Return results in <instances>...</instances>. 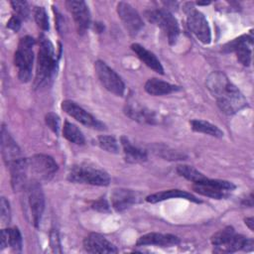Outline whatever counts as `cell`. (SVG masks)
Returning a JSON list of instances; mask_svg holds the SVG:
<instances>
[{
  "label": "cell",
  "instance_id": "obj_26",
  "mask_svg": "<svg viewBox=\"0 0 254 254\" xmlns=\"http://www.w3.org/2000/svg\"><path fill=\"white\" fill-rule=\"evenodd\" d=\"M10 246L15 252L22 250V235L18 228H7L1 230V250Z\"/></svg>",
  "mask_w": 254,
  "mask_h": 254
},
{
  "label": "cell",
  "instance_id": "obj_11",
  "mask_svg": "<svg viewBox=\"0 0 254 254\" xmlns=\"http://www.w3.org/2000/svg\"><path fill=\"white\" fill-rule=\"evenodd\" d=\"M62 109L66 114H68L86 127L96 130L105 129V125L102 122L97 120L94 116H92L90 113H88L86 110H84L82 107H80L78 104L71 100H64L62 102Z\"/></svg>",
  "mask_w": 254,
  "mask_h": 254
},
{
  "label": "cell",
  "instance_id": "obj_19",
  "mask_svg": "<svg viewBox=\"0 0 254 254\" xmlns=\"http://www.w3.org/2000/svg\"><path fill=\"white\" fill-rule=\"evenodd\" d=\"M179 243H180V239L176 235L151 232L139 237L136 242V245L137 246L156 245L161 247H171V246L178 245Z\"/></svg>",
  "mask_w": 254,
  "mask_h": 254
},
{
  "label": "cell",
  "instance_id": "obj_32",
  "mask_svg": "<svg viewBox=\"0 0 254 254\" xmlns=\"http://www.w3.org/2000/svg\"><path fill=\"white\" fill-rule=\"evenodd\" d=\"M11 6L13 8V10L15 11L16 15L23 19H27L30 15V8H29V4L26 1H21V0H14L11 1Z\"/></svg>",
  "mask_w": 254,
  "mask_h": 254
},
{
  "label": "cell",
  "instance_id": "obj_8",
  "mask_svg": "<svg viewBox=\"0 0 254 254\" xmlns=\"http://www.w3.org/2000/svg\"><path fill=\"white\" fill-rule=\"evenodd\" d=\"M24 190H26L31 222L37 227L41 221L45 209V196L40 186V182L32 181L28 184Z\"/></svg>",
  "mask_w": 254,
  "mask_h": 254
},
{
  "label": "cell",
  "instance_id": "obj_28",
  "mask_svg": "<svg viewBox=\"0 0 254 254\" xmlns=\"http://www.w3.org/2000/svg\"><path fill=\"white\" fill-rule=\"evenodd\" d=\"M63 135L69 142L76 145H83L85 143V138L81 131L72 123L65 121L63 128Z\"/></svg>",
  "mask_w": 254,
  "mask_h": 254
},
{
  "label": "cell",
  "instance_id": "obj_6",
  "mask_svg": "<svg viewBox=\"0 0 254 254\" xmlns=\"http://www.w3.org/2000/svg\"><path fill=\"white\" fill-rule=\"evenodd\" d=\"M29 171L33 177L32 181H50L58 171L56 161L49 155L36 154L28 159Z\"/></svg>",
  "mask_w": 254,
  "mask_h": 254
},
{
  "label": "cell",
  "instance_id": "obj_39",
  "mask_svg": "<svg viewBox=\"0 0 254 254\" xmlns=\"http://www.w3.org/2000/svg\"><path fill=\"white\" fill-rule=\"evenodd\" d=\"M243 204H245L246 206H252L253 205V194L250 193L249 197H247L244 201H243Z\"/></svg>",
  "mask_w": 254,
  "mask_h": 254
},
{
  "label": "cell",
  "instance_id": "obj_30",
  "mask_svg": "<svg viewBox=\"0 0 254 254\" xmlns=\"http://www.w3.org/2000/svg\"><path fill=\"white\" fill-rule=\"evenodd\" d=\"M96 144L104 151L117 154L119 152V146L118 142L115 139V137L110 135H101L97 138Z\"/></svg>",
  "mask_w": 254,
  "mask_h": 254
},
{
  "label": "cell",
  "instance_id": "obj_1",
  "mask_svg": "<svg viewBox=\"0 0 254 254\" xmlns=\"http://www.w3.org/2000/svg\"><path fill=\"white\" fill-rule=\"evenodd\" d=\"M206 87L216 99L219 109L227 115L235 114L248 105L245 96L222 71H212L206 78Z\"/></svg>",
  "mask_w": 254,
  "mask_h": 254
},
{
  "label": "cell",
  "instance_id": "obj_10",
  "mask_svg": "<svg viewBox=\"0 0 254 254\" xmlns=\"http://www.w3.org/2000/svg\"><path fill=\"white\" fill-rule=\"evenodd\" d=\"M187 23L190 32L197 38L199 42L207 45L211 41V32L208 22L204 15L195 10L193 7H190L186 10Z\"/></svg>",
  "mask_w": 254,
  "mask_h": 254
},
{
  "label": "cell",
  "instance_id": "obj_36",
  "mask_svg": "<svg viewBox=\"0 0 254 254\" xmlns=\"http://www.w3.org/2000/svg\"><path fill=\"white\" fill-rule=\"evenodd\" d=\"M21 21H22L21 18H19L17 15H13L10 18V20L8 21L7 27L9 29H11L12 31H14V32H18L20 27H21Z\"/></svg>",
  "mask_w": 254,
  "mask_h": 254
},
{
  "label": "cell",
  "instance_id": "obj_34",
  "mask_svg": "<svg viewBox=\"0 0 254 254\" xmlns=\"http://www.w3.org/2000/svg\"><path fill=\"white\" fill-rule=\"evenodd\" d=\"M45 121L47 126L53 130V132H55L56 134L59 133L60 130V117L54 113V112H49L46 114L45 116Z\"/></svg>",
  "mask_w": 254,
  "mask_h": 254
},
{
  "label": "cell",
  "instance_id": "obj_33",
  "mask_svg": "<svg viewBox=\"0 0 254 254\" xmlns=\"http://www.w3.org/2000/svg\"><path fill=\"white\" fill-rule=\"evenodd\" d=\"M0 220L2 225H8L11 220V210L8 200L3 196L0 200Z\"/></svg>",
  "mask_w": 254,
  "mask_h": 254
},
{
  "label": "cell",
  "instance_id": "obj_13",
  "mask_svg": "<svg viewBox=\"0 0 254 254\" xmlns=\"http://www.w3.org/2000/svg\"><path fill=\"white\" fill-rule=\"evenodd\" d=\"M253 45V37L251 35H243L226 44L223 48L225 52H234L237 60L245 66L251 63V48Z\"/></svg>",
  "mask_w": 254,
  "mask_h": 254
},
{
  "label": "cell",
  "instance_id": "obj_37",
  "mask_svg": "<svg viewBox=\"0 0 254 254\" xmlns=\"http://www.w3.org/2000/svg\"><path fill=\"white\" fill-rule=\"evenodd\" d=\"M51 245H52L54 252H59V253L62 252V250L60 249L61 244H60V240H59L57 231H52V233H51Z\"/></svg>",
  "mask_w": 254,
  "mask_h": 254
},
{
  "label": "cell",
  "instance_id": "obj_14",
  "mask_svg": "<svg viewBox=\"0 0 254 254\" xmlns=\"http://www.w3.org/2000/svg\"><path fill=\"white\" fill-rule=\"evenodd\" d=\"M65 6L72 15L78 34H84L90 25V12L86 3L81 0H69L65 2Z\"/></svg>",
  "mask_w": 254,
  "mask_h": 254
},
{
  "label": "cell",
  "instance_id": "obj_9",
  "mask_svg": "<svg viewBox=\"0 0 254 254\" xmlns=\"http://www.w3.org/2000/svg\"><path fill=\"white\" fill-rule=\"evenodd\" d=\"M95 73L101 84L110 92L117 96H122L125 92V84L121 77L104 62L96 61L94 63Z\"/></svg>",
  "mask_w": 254,
  "mask_h": 254
},
{
  "label": "cell",
  "instance_id": "obj_16",
  "mask_svg": "<svg viewBox=\"0 0 254 254\" xmlns=\"http://www.w3.org/2000/svg\"><path fill=\"white\" fill-rule=\"evenodd\" d=\"M10 174H11V185L14 191L24 190L28 186V173L29 165L28 159L19 158L9 165Z\"/></svg>",
  "mask_w": 254,
  "mask_h": 254
},
{
  "label": "cell",
  "instance_id": "obj_38",
  "mask_svg": "<svg viewBox=\"0 0 254 254\" xmlns=\"http://www.w3.org/2000/svg\"><path fill=\"white\" fill-rule=\"evenodd\" d=\"M245 224L250 228V230H254V218L253 217H246L244 219Z\"/></svg>",
  "mask_w": 254,
  "mask_h": 254
},
{
  "label": "cell",
  "instance_id": "obj_18",
  "mask_svg": "<svg viewBox=\"0 0 254 254\" xmlns=\"http://www.w3.org/2000/svg\"><path fill=\"white\" fill-rule=\"evenodd\" d=\"M235 234L232 226H226L214 233L210 238L211 244L214 246L213 251L216 253H233L232 244Z\"/></svg>",
  "mask_w": 254,
  "mask_h": 254
},
{
  "label": "cell",
  "instance_id": "obj_22",
  "mask_svg": "<svg viewBox=\"0 0 254 254\" xmlns=\"http://www.w3.org/2000/svg\"><path fill=\"white\" fill-rule=\"evenodd\" d=\"M170 198H185V199L190 200L195 203L201 202L193 194H191L188 191H185V190H163L160 192H156V193L148 195L146 197V200L151 203H156V202H160V201L167 200Z\"/></svg>",
  "mask_w": 254,
  "mask_h": 254
},
{
  "label": "cell",
  "instance_id": "obj_20",
  "mask_svg": "<svg viewBox=\"0 0 254 254\" xmlns=\"http://www.w3.org/2000/svg\"><path fill=\"white\" fill-rule=\"evenodd\" d=\"M110 199L111 204L115 210L123 211L137 202L138 195L132 190L115 189L110 195Z\"/></svg>",
  "mask_w": 254,
  "mask_h": 254
},
{
  "label": "cell",
  "instance_id": "obj_21",
  "mask_svg": "<svg viewBox=\"0 0 254 254\" xmlns=\"http://www.w3.org/2000/svg\"><path fill=\"white\" fill-rule=\"evenodd\" d=\"M1 152L7 166L20 158V148L4 126L1 128Z\"/></svg>",
  "mask_w": 254,
  "mask_h": 254
},
{
  "label": "cell",
  "instance_id": "obj_31",
  "mask_svg": "<svg viewBox=\"0 0 254 254\" xmlns=\"http://www.w3.org/2000/svg\"><path fill=\"white\" fill-rule=\"evenodd\" d=\"M34 18L37 25L44 31H48L50 29V23L48 14L44 7H35L34 9Z\"/></svg>",
  "mask_w": 254,
  "mask_h": 254
},
{
  "label": "cell",
  "instance_id": "obj_25",
  "mask_svg": "<svg viewBox=\"0 0 254 254\" xmlns=\"http://www.w3.org/2000/svg\"><path fill=\"white\" fill-rule=\"evenodd\" d=\"M120 142L125 155V160L128 163H141L147 160V153L143 150L134 146L126 136L120 138Z\"/></svg>",
  "mask_w": 254,
  "mask_h": 254
},
{
  "label": "cell",
  "instance_id": "obj_40",
  "mask_svg": "<svg viewBox=\"0 0 254 254\" xmlns=\"http://www.w3.org/2000/svg\"><path fill=\"white\" fill-rule=\"evenodd\" d=\"M210 2H197V5H208Z\"/></svg>",
  "mask_w": 254,
  "mask_h": 254
},
{
  "label": "cell",
  "instance_id": "obj_27",
  "mask_svg": "<svg viewBox=\"0 0 254 254\" xmlns=\"http://www.w3.org/2000/svg\"><path fill=\"white\" fill-rule=\"evenodd\" d=\"M191 129L194 132L203 133L212 137L221 138L223 137V132L214 124L207 122L205 120H199V119H193L190 122Z\"/></svg>",
  "mask_w": 254,
  "mask_h": 254
},
{
  "label": "cell",
  "instance_id": "obj_29",
  "mask_svg": "<svg viewBox=\"0 0 254 254\" xmlns=\"http://www.w3.org/2000/svg\"><path fill=\"white\" fill-rule=\"evenodd\" d=\"M177 173L184 177L185 179H187L190 182L194 183H198L201 182L203 180L206 179V177L200 173L199 171H197L196 169H194L191 166H188V165H180L177 167Z\"/></svg>",
  "mask_w": 254,
  "mask_h": 254
},
{
  "label": "cell",
  "instance_id": "obj_4",
  "mask_svg": "<svg viewBox=\"0 0 254 254\" xmlns=\"http://www.w3.org/2000/svg\"><path fill=\"white\" fill-rule=\"evenodd\" d=\"M67 180L72 183L100 187L108 186L110 183V177L105 171L87 164L72 166L67 174Z\"/></svg>",
  "mask_w": 254,
  "mask_h": 254
},
{
  "label": "cell",
  "instance_id": "obj_24",
  "mask_svg": "<svg viewBox=\"0 0 254 254\" xmlns=\"http://www.w3.org/2000/svg\"><path fill=\"white\" fill-rule=\"evenodd\" d=\"M144 88L149 94L155 95V96L170 94V93H173V92L178 91V90L181 89L180 86H177L175 84L169 83L167 81L161 80V79L156 78V77L148 79L145 83Z\"/></svg>",
  "mask_w": 254,
  "mask_h": 254
},
{
  "label": "cell",
  "instance_id": "obj_17",
  "mask_svg": "<svg viewBox=\"0 0 254 254\" xmlns=\"http://www.w3.org/2000/svg\"><path fill=\"white\" fill-rule=\"evenodd\" d=\"M83 248L88 253H116L118 250L110 241L98 233H90L83 240Z\"/></svg>",
  "mask_w": 254,
  "mask_h": 254
},
{
  "label": "cell",
  "instance_id": "obj_23",
  "mask_svg": "<svg viewBox=\"0 0 254 254\" xmlns=\"http://www.w3.org/2000/svg\"><path fill=\"white\" fill-rule=\"evenodd\" d=\"M132 51L137 55V57L150 68L155 70L158 73L164 74V68L161 62L157 59V57L146 48L141 46L140 44H133L131 46Z\"/></svg>",
  "mask_w": 254,
  "mask_h": 254
},
{
  "label": "cell",
  "instance_id": "obj_12",
  "mask_svg": "<svg viewBox=\"0 0 254 254\" xmlns=\"http://www.w3.org/2000/svg\"><path fill=\"white\" fill-rule=\"evenodd\" d=\"M117 13L124 27L132 36L137 35L144 26V23L133 6L127 2H119L117 4Z\"/></svg>",
  "mask_w": 254,
  "mask_h": 254
},
{
  "label": "cell",
  "instance_id": "obj_5",
  "mask_svg": "<svg viewBox=\"0 0 254 254\" xmlns=\"http://www.w3.org/2000/svg\"><path fill=\"white\" fill-rule=\"evenodd\" d=\"M145 16L149 22L160 27L166 34L171 45L175 44L180 34V28L177 19L165 9H156L145 12Z\"/></svg>",
  "mask_w": 254,
  "mask_h": 254
},
{
  "label": "cell",
  "instance_id": "obj_7",
  "mask_svg": "<svg viewBox=\"0 0 254 254\" xmlns=\"http://www.w3.org/2000/svg\"><path fill=\"white\" fill-rule=\"evenodd\" d=\"M234 189L235 185L231 182L224 180H212L208 178L192 185V190L195 192L215 199L227 197Z\"/></svg>",
  "mask_w": 254,
  "mask_h": 254
},
{
  "label": "cell",
  "instance_id": "obj_35",
  "mask_svg": "<svg viewBox=\"0 0 254 254\" xmlns=\"http://www.w3.org/2000/svg\"><path fill=\"white\" fill-rule=\"evenodd\" d=\"M92 208L100 211V212H109L110 211V207L108 204V201L105 199V197H100L97 200L93 201L91 204Z\"/></svg>",
  "mask_w": 254,
  "mask_h": 254
},
{
  "label": "cell",
  "instance_id": "obj_15",
  "mask_svg": "<svg viewBox=\"0 0 254 254\" xmlns=\"http://www.w3.org/2000/svg\"><path fill=\"white\" fill-rule=\"evenodd\" d=\"M125 114L134 121L144 124H156L158 123V117L155 111L149 109L145 105L135 99H130L124 106Z\"/></svg>",
  "mask_w": 254,
  "mask_h": 254
},
{
  "label": "cell",
  "instance_id": "obj_2",
  "mask_svg": "<svg viewBox=\"0 0 254 254\" xmlns=\"http://www.w3.org/2000/svg\"><path fill=\"white\" fill-rule=\"evenodd\" d=\"M56 66L57 61L55 59L54 46L50 39L42 34L39 38V52L35 77V86L37 88L45 87L51 83L56 72Z\"/></svg>",
  "mask_w": 254,
  "mask_h": 254
},
{
  "label": "cell",
  "instance_id": "obj_3",
  "mask_svg": "<svg viewBox=\"0 0 254 254\" xmlns=\"http://www.w3.org/2000/svg\"><path fill=\"white\" fill-rule=\"evenodd\" d=\"M35 40L30 36L20 39L14 56V63L18 69V77L22 82H28L32 76L34 63Z\"/></svg>",
  "mask_w": 254,
  "mask_h": 254
}]
</instances>
